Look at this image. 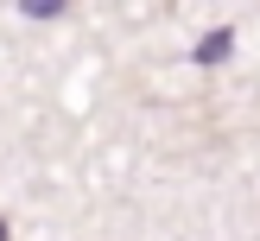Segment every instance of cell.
<instances>
[{
	"instance_id": "1",
	"label": "cell",
	"mask_w": 260,
	"mask_h": 241,
	"mask_svg": "<svg viewBox=\"0 0 260 241\" xmlns=\"http://www.w3.org/2000/svg\"><path fill=\"white\" fill-rule=\"evenodd\" d=\"M229 45H235V32H210V38L197 45V63H222V57H229Z\"/></svg>"
},
{
	"instance_id": "2",
	"label": "cell",
	"mask_w": 260,
	"mask_h": 241,
	"mask_svg": "<svg viewBox=\"0 0 260 241\" xmlns=\"http://www.w3.org/2000/svg\"><path fill=\"white\" fill-rule=\"evenodd\" d=\"M0 241H7V222H0Z\"/></svg>"
}]
</instances>
